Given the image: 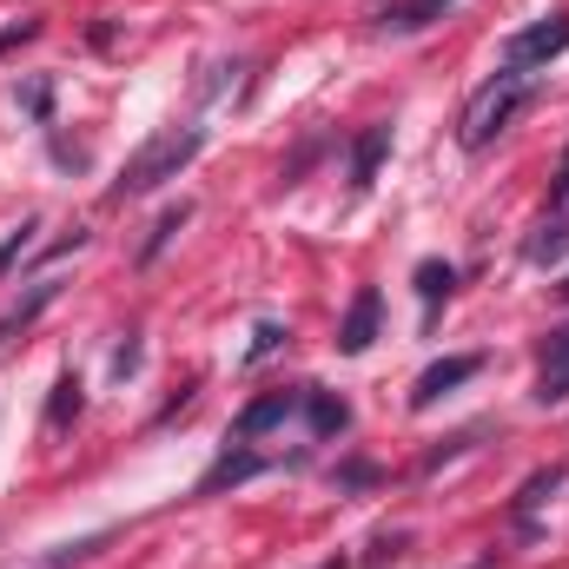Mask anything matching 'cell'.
Segmentation results:
<instances>
[{"label":"cell","instance_id":"cell-9","mask_svg":"<svg viewBox=\"0 0 569 569\" xmlns=\"http://www.w3.org/2000/svg\"><path fill=\"white\" fill-rule=\"evenodd\" d=\"M259 470H266V457H259V450H226V457L199 477V497H219L226 483H246V477H259Z\"/></svg>","mask_w":569,"mask_h":569},{"label":"cell","instance_id":"cell-13","mask_svg":"<svg viewBox=\"0 0 569 569\" xmlns=\"http://www.w3.org/2000/svg\"><path fill=\"white\" fill-rule=\"evenodd\" d=\"M557 483H563V470H537V477H530V483L517 490V503H510V517H517V523L530 530V517H537V503H543V497H550Z\"/></svg>","mask_w":569,"mask_h":569},{"label":"cell","instance_id":"cell-12","mask_svg":"<svg viewBox=\"0 0 569 569\" xmlns=\"http://www.w3.org/2000/svg\"><path fill=\"white\" fill-rule=\"evenodd\" d=\"M443 13H450V0H405V7L385 13V33H425L430 20H443Z\"/></svg>","mask_w":569,"mask_h":569},{"label":"cell","instance_id":"cell-7","mask_svg":"<svg viewBox=\"0 0 569 569\" xmlns=\"http://www.w3.org/2000/svg\"><path fill=\"white\" fill-rule=\"evenodd\" d=\"M298 411V391H266V398H252L246 411H239V443H252V437H266L272 425H284Z\"/></svg>","mask_w":569,"mask_h":569},{"label":"cell","instance_id":"cell-1","mask_svg":"<svg viewBox=\"0 0 569 569\" xmlns=\"http://www.w3.org/2000/svg\"><path fill=\"white\" fill-rule=\"evenodd\" d=\"M206 152V127H166L127 159V172L113 179V199H140V192H159L166 179H179L192 159Z\"/></svg>","mask_w":569,"mask_h":569},{"label":"cell","instance_id":"cell-17","mask_svg":"<svg viewBox=\"0 0 569 569\" xmlns=\"http://www.w3.org/2000/svg\"><path fill=\"white\" fill-rule=\"evenodd\" d=\"M450 284H457V272H450L443 259H425V266H418V298H425L430 311H437V305L450 298Z\"/></svg>","mask_w":569,"mask_h":569},{"label":"cell","instance_id":"cell-3","mask_svg":"<svg viewBox=\"0 0 569 569\" xmlns=\"http://www.w3.org/2000/svg\"><path fill=\"white\" fill-rule=\"evenodd\" d=\"M557 53H569V13H550V20H537V27H523V33L503 40V67H517V73L550 67Z\"/></svg>","mask_w":569,"mask_h":569},{"label":"cell","instance_id":"cell-2","mask_svg":"<svg viewBox=\"0 0 569 569\" xmlns=\"http://www.w3.org/2000/svg\"><path fill=\"white\" fill-rule=\"evenodd\" d=\"M530 100H537V73H517V67H503V73H497V80L477 93V107L463 113V146H470V152H483L497 133H510V120H517Z\"/></svg>","mask_w":569,"mask_h":569},{"label":"cell","instance_id":"cell-19","mask_svg":"<svg viewBox=\"0 0 569 569\" xmlns=\"http://www.w3.org/2000/svg\"><path fill=\"white\" fill-rule=\"evenodd\" d=\"M279 345H284V325H259V331H252V351H246V358L259 365V358H272Z\"/></svg>","mask_w":569,"mask_h":569},{"label":"cell","instance_id":"cell-22","mask_svg":"<svg viewBox=\"0 0 569 569\" xmlns=\"http://www.w3.org/2000/svg\"><path fill=\"white\" fill-rule=\"evenodd\" d=\"M550 199L569 206V146H563V166H557V179H550Z\"/></svg>","mask_w":569,"mask_h":569},{"label":"cell","instance_id":"cell-4","mask_svg":"<svg viewBox=\"0 0 569 569\" xmlns=\"http://www.w3.org/2000/svg\"><path fill=\"white\" fill-rule=\"evenodd\" d=\"M378 325H385V298H378V284H358V298H351V311L338 325V351L345 358H365L378 345Z\"/></svg>","mask_w":569,"mask_h":569},{"label":"cell","instance_id":"cell-6","mask_svg":"<svg viewBox=\"0 0 569 569\" xmlns=\"http://www.w3.org/2000/svg\"><path fill=\"white\" fill-rule=\"evenodd\" d=\"M569 398V325L543 338V371H537V405H563Z\"/></svg>","mask_w":569,"mask_h":569},{"label":"cell","instance_id":"cell-20","mask_svg":"<svg viewBox=\"0 0 569 569\" xmlns=\"http://www.w3.org/2000/svg\"><path fill=\"white\" fill-rule=\"evenodd\" d=\"M338 483H345V490H365V483H378V470H371V463H345Z\"/></svg>","mask_w":569,"mask_h":569},{"label":"cell","instance_id":"cell-16","mask_svg":"<svg viewBox=\"0 0 569 569\" xmlns=\"http://www.w3.org/2000/svg\"><path fill=\"white\" fill-rule=\"evenodd\" d=\"M563 252H569V226H563V219H557V226H543V232L523 246V259H530V266H557Z\"/></svg>","mask_w":569,"mask_h":569},{"label":"cell","instance_id":"cell-24","mask_svg":"<svg viewBox=\"0 0 569 569\" xmlns=\"http://www.w3.org/2000/svg\"><path fill=\"white\" fill-rule=\"evenodd\" d=\"M325 569H345V563H338V557H331V563H325Z\"/></svg>","mask_w":569,"mask_h":569},{"label":"cell","instance_id":"cell-23","mask_svg":"<svg viewBox=\"0 0 569 569\" xmlns=\"http://www.w3.org/2000/svg\"><path fill=\"white\" fill-rule=\"evenodd\" d=\"M33 33H40V20H13V27L0 33V47H13V40H33Z\"/></svg>","mask_w":569,"mask_h":569},{"label":"cell","instance_id":"cell-14","mask_svg":"<svg viewBox=\"0 0 569 569\" xmlns=\"http://www.w3.org/2000/svg\"><path fill=\"white\" fill-rule=\"evenodd\" d=\"M186 219H192V206H186V199H179V206H166V212L152 219V232H146V246H140V259H146V266H152V259L166 252V239H172V232H179Z\"/></svg>","mask_w":569,"mask_h":569},{"label":"cell","instance_id":"cell-8","mask_svg":"<svg viewBox=\"0 0 569 569\" xmlns=\"http://www.w3.org/2000/svg\"><path fill=\"white\" fill-rule=\"evenodd\" d=\"M305 418H311V437H345L351 430V405L338 398V391H318V385H305Z\"/></svg>","mask_w":569,"mask_h":569},{"label":"cell","instance_id":"cell-18","mask_svg":"<svg viewBox=\"0 0 569 569\" xmlns=\"http://www.w3.org/2000/svg\"><path fill=\"white\" fill-rule=\"evenodd\" d=\"M33 232H40V219H20V226H13V232L0 239V279H7V272H13V266H20V259L33 252Z\"/></svg>","mask_w":569,"mask_h":569},{"label":"cell","instance_id":"cell-11","mask_svg":"<svg viewBox=\"0 0 569 569\" xmlns=\"http://www.w3.org/2000/svg\"><path fill=\"white\" fill-rule=\"evenodd\" d=\"M53 298H60V279H40L33 291H27V298H20V305H13V311H7V318H0V338L27 331V325H33V318H40V311H47Z\"/></svg>","mask_w":569,"mask_h":569},{"label":"cell","instance_id":"cell-25","mask_svg":"<svg viewBox=\"0 0 569 569\" xmlns=\"http://www.w3.org/2000/svg\"><path fill=\"white\" fill-rule=\"evenodd\" d=\"M563 298H569V279H563Z\"/></svg>","mask_w":569,"mask_h":569},{"label":"cell","instance_id":"cell-10","mask_svg":"<svg viewBox=\"0 0 569 569\" xmlns=\"http://www.w3.org/2000/svg\"><path fill=\"white\" fill-rule=\"evenodd\" d=\"M385 152H391V127H365V133L351 140V186H358V192H365V186L378 179Z\"/></svg>","mask_w":569,"mask_h":569},{"label":"cell","instance_id":"cell-15","mask_svg":"<svg viewBox=\"0 0 569 569\" xmlns=\"http://www.w3.org/2000/svg\"><path fill=\"white\" fill-rule=\"evenodd\" d=\"M73 418H80V378L67 371V378L53 385V398H47V425H53V430H67Z\"/></svg>","mask_w":569,"mask_h":569},{"label":"cell","instance_id":"cell-5","mask_svg":"<svg viewBox=\"0 0 569 569\" xmlns=\"http://www.w3.org/2000/svg\"><path fill=\"white\" fill-rule=\"evenodd\" d=\"M477 371H483V358H477V351H457V358H437V365H430L425 378L411 385V405H418V411H430V405H437L443 391H457V385H463V378H477Z\"/></svg>","mask_w":569,"mask_h":569},{"label":"cell","instance_id":"cell-21","mask_svg":"<svg viewBox=\"0 0 569 569\" xmlns=\"http://www.w3.org/2000/svg\"><path fill=\"white\" fill-rule=\"evenodd\" d=\"M113 371H120V378H133V371H140V345H133V338L120 345V358H113Z\"/></svg>","mask_w":569,"mask_h":569}]
</instances>
